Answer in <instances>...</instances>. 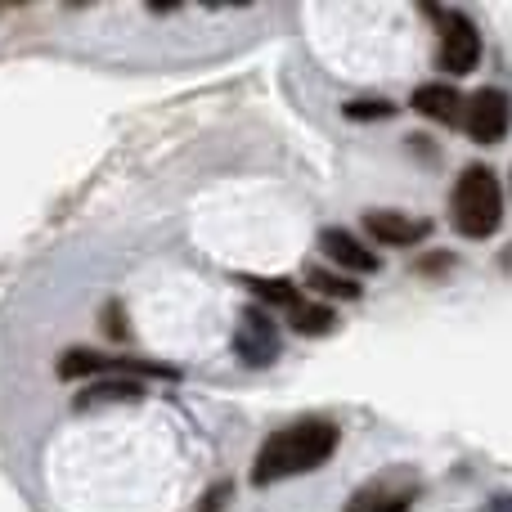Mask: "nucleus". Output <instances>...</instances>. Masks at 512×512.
<instances>
[{
	"label": "nucleus",
	"instance_id": "ddd939ff",
	"mask_svg": "<svg viewBox=\"0 0 512 512\" xmlns=\"http://www.w3.org/2000/svg\"><path fill=\"white\" fill-rule=\"evenodd\" d=\"M306 283L315 292H324V297H346V301L360 297V283H355L351 274H333V270H324V265H306Z\"/></svg>",
	"mask_w": 512,
	"mask_h": 512
},
{
	"label": "nucleus",
	"instance_id": "1a4fd4ad",
	"mask_svg": "<svg viewBox=\"0 0 512 512\" xmlns=\"http://www.w3.org/2000/svg\"><path fill=\"white\" fill-rule=\"evenodd\" d=\"M319 248L333 265H342L346 274H378V252L364 248L360 239H355L351 230H337V225H328L324 234H319Z\"/></svg>",
	"mask_w": 512,
	"mask_h": 512
},
{
	"label": "nucleus",
	"instance_id": "f3484780",
	"mask_svg": "<svg viewBox=\"0 0 512 512\" xmlns=\"http://www.w3.org/2000/svg\"><path fill=\"white\" fill-rule=\"evenodd\" d=\"M481 512H512V495H495Z\"/></svg>",
	"mask_w": 512,
	"mask_h": 512
},
{
	"label": "nucleus",
	"instance_id": "7ed1b4c3",
	"mask_svg": "<svg viewBox=\"0 0 512 512\" xmlns=\"http://www.w3.org/2000/svg\"><path fill=\"white\" fill-rule=\"evenodd\" d=\"M432 18H441V45H436V63L450 77H463L481 63V32L468 14L459 9H432Z\"/></svg>",
	"mask_w": 512,
	"mask_h": 512
},
{
	"label": "nucleus",
	"instance_id": "9d476101",
	"mask_svg": "<svg viewBox=\"0 0 512 512\" xmlns=\"http://www.w3.org/2000/svg\"><path fill=\"white\" fill-rule=\"evenodd\" d=\"M414 108L423 117H432V122L454 126V122H463V108H468V99H463L454 86H445V81H427V86L414 90Z\"/></svg>",
	"mask_w": 512,
	"mask_h": 512
},
{
	"label": "nucleus",
	"instance_id": "0eeeda50",
	"mask_svg": "<svg viewBox=\"0 0 512 512\" xmlns=\"http://www.w3.org/2000/svg\"><path fill=\"white\" fill-rule=\"evenodd\" d=\"M414 499H418V481L409 472H387V477H373L369 486L355 490L346 512H409Z\"/></svg>",
	"mask_w": 512,
	"mask_h": 512
},
{
	"label": "nucleus",
	"instance_id": "39448f33",
	"mask_svg": "<svg viewBox=\"0 0 512 512\" xmlns=\"http://www.w3.org/2000/svg\"><path fill=\"white\" fill-rule=\"evenodd\" d=\"M234 355L248 369H265V364L279 360V324L265 306L239 310V324H234Z\"/></svg>",
	"mask_w": 512,
	"mask_h": 512
},
{
	"label": "nucleus",
	"instance_id": "2eb2a0df",
	"mask_svg": "<svg viewBox=\"0 0 512 512\" xmlns=\"http://www.w3.org/2000/svg\"><path fill=\"white\" fill-rule=\"evenodd\" d=\"M342 113L351 117V122H387V117H396V104H391V99H355Z\"/></svg>",
	"mask_w": 512,
	"mask_h": 512
},
{
	"label": "nucleus",
	"instance_id": "20e7f679",
	"mask_svg": "<svg viewBox=\"0 0 512 512\" xmlns=\"http://www.w3.org/2000/svg\"><path fill=\"white\" fill-rule=\"evenodd\" d=\"M63 378H176L167 364L140 360V355H95V351H68L59 360Z\"/></svg>",
	"mask_w": 512,
	"mask_h": 512
},
{
	"label": "nucleus",
	"instance_id": "f03ea898",
	"mask_svg": "<svg viewBox=\"0 0 512 512\" xmlns=\"http://www.w3.org/2000/svg\"><path fill=\"white\" fill-rule=\"evenodd\" d=\"M450 216L463 239H490L504 221V189H499L495 171L481 167V162L463 171L450 198Z\"/></svg>",
	"mask_w": 512,
	"mask_h": 512
},
{
	"label": "nucleus",
	"instance_id": "f8f14e48",
	"mask_svg": "<svg viewBox=\"0 0 512 512\" xmlns=\"http://www.w3.org/2000/svg\"><path fill=\"white\" fill-rule=\"evenodd\" d=\"M140 396H144V382L140 378H95L77 396V409L108 405V400H140Z\"/></svg>",
	"mask_w": 512,
	"mask_h": 512
},
{
	"label": "nucleus",
	"instance_id": "423d86ee",
	"mask_svg": "<svg viewBox=\"0 0 512 512\" xmlns=\"http://www.w3.org/2000/svg\"><path fill=\"white\" fill-rule=\"evenodd\" d=\"M463 126H468V135L477 144H499L512 126V99L504 90H490V86L477 90L468 99V108H463Z\"/></svg>",
	"mask_w": 512,
	"mask_h": 512
},
{
	"label": "nucleus",
	"instance_id": "a211bd4d",
	"mask_svg": "<svg viewBox=\"0 0 512 512\" xmlns=\"http://www.w3.org/2000/svg\"><path fill=\"white\" fill-rule=\"evenodd\" d=\"M499 265H504V270L512 274V243H508V248H504V256H499Z\"/></svg>",
	"mask_w": 512,
	"mask_h": 512
},
{
	"label": "nucleus",
	"instance_id": "4468645a",
	"mask_svg": "<svg viewBox=\"0 0 512 512\" xmlns=\"http://www.w3.org/2000/svg\"><path fill=\"white\" fill-rule=\"evenodd\" d=\"M288 319H292V328H297L301 337H324V333H333V328H337V315H333V310H328V306H310V301L292 310Z\"/></svg>",
	"mask_w": 512,
	"mask_h": 512
},
{
	"label": "nucleus",
	"instance_id": "9b49d317",
	"mask_svg": "<svg viewBox=\"0 0 512 512\" xmlns=\"http://www.w3.org/2000/svg\"><path fill=\"white\" fill-rule=\"evenodd\" d=\"M239 283H248V292L256 301H261L265 310H297V306H306V301H301V292H297V283H288V279H256V274H248V279H239Z\"/></svg>",
	"mask_w": 512,
	"mask_h": 512
},
{
	"label": "nucleus",
	"instance_id": "f257e3e1",
	"mask_svg": "<svg viewBox=\"0 0 512 512\" xmlns=\"http://www.w3.org/2000/svg\"><path fill=\"white\" fill-rule=\"evenodd\" d=\"M342 445V427L328 418H301V423L279 427L274 436H265V445L256 450L252 463V486H274V481L301 477V472L324 468Z\"/></svg>",
	"mask_w": 512,
	"mask_h": 512
},
{
	"label": "nucleus",
	"instance_id": "6e6552de",
	"mask_svg": "<svg viewBox=\"0 0 512 512\" xmlns=\"http://www.w3.org/2000/svg\"><path fill=\"white\" fill-rule=\"evenodd\" d=\"M364 234L382 248H414L432 234V221H418V216L405 212H369L364 216Z\"/></svg>",
	"mask_w": 512,
	"mask_h": 512
},
{
	"label": "nucleus",
	"instance_id": "dca6fc26",
	"mask_svg": "<svg viewBox=\"0 0 512 512\" xmlns=\"http://www.w3.org/2000/svg\"><path fill=\"white\" fill-rule=\"evenodd\" d=\"M225 499H230V486H216L212 495H207V504L198 508V512H221V508H225Z\"/></svg>",
	"mask_w": 512,
	"mask_h": 512
}]
</instances>
